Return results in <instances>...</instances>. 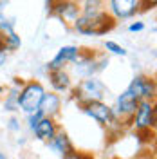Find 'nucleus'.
<instances>
[{
  "mask_svg": "<svg viewBox=\"0 0 157 159\" xmlns=\"http://www.w3.org/2000/svg\"><path fill=\"white\" fill-rule=\"evenodd\" d=\"M43 118V114L40 112V110H34V112H31V114H27V125H29L31 130H34V127L40 123V119Z\"/></svg>",
  "mask_w": 157,
  "mask_h": 159,
  "instance_id": "nucleus-18",
  "label": "nucleus"
},
{
  "mask_svg": "<svg viewBox=\"0 0 157 159\" xmlns=\"http://www.w3.org/2000/svg\"><path fill=\"white\" fill-rule=\"evenodd\" d=\"M79 109L83 110L88 118H92L96 123H99L101 127H112V123H114L112 109L105 101H88V103L79 105Z\"/></svg>",
  "mask_w": 157,
  "mask_h": 159,
  "instance_id": "nucleus-6",
  "label": "nucleus"
},
{
  "mask_svg": "<svg viewBox=\"0 0 157 159\" xmlns=\"http://www.w3.org/2000/svg\"><path fill=\"white\" fill-rule=\"evenodd\" d=\"M7 129L13 130V132H18L20 130V121L16 118H11L9 119V125H7Z\"/></svg>",
  "mask_w": 157,
  "mask_h": 159,
  "instance_id": "nucleus-21",
  "label": "nucleus"
},
{
  "mask_svg": "<svg viewBox=\"0 0 157 159\" xmlns=\"http://www.w3.org/2000/svg\"><path fill=\"white\" fill-rule=\"evenodd\" d=\"M79 13H81V7H78L76 2H63V0H60L58 4L52 7V11H51V15H54L60 20H63L67 24H72V25L78 20Z\"/></svg>",
  "mask_w": 157,
  "mask_h": 159,
  "instance_id": "nucleus-10",
  "label": "nucleus"
},
{
  "mask_svg": "<svg viewBox=\"0 0 157 159\" xmlns=\"http://www.w3.org/2000/svg\"><path fill=\"white\" fill-rule=\"evenodd\" d=\"M143 29H145V24L143 22H134V24L128 25V31L130 33H139V31H143Z\"/></svg>",
  "mask_w": 157,
  "mask_h": 159,
  "instance_id": "nucleus-20",
  "label": "nucleus"
},
{
  "mask_svg": "<svg viewBox=\"0 0 157 159\" xmlns=\"http://www.w3.org/2000/svg\"><path fill=\"white\" fill-rule=\"evenodd\" d=\"M79 51H81V49L76 47V45H63L61 49H58L56 56L47 63V70L65 69L67 65H70V63H74V61H76Z\"/></svg>",
  "mask_w": 157,
  "mask_h": 159,
  "instance_id": "nucleus-8",
  "label": "nucleus"
},
{
  "mask_svg": "<svg viewBox=\"0 0 157 159\" xmlns=\"http://www.w3.org/2000/svg\"><path fill=\"white\" fill-rule=\"evenodd\" d=\"M40 112L43 114V118H56L61 110V96L56 92H45V96L40 103Z\"/></svg>",
  "mask_w": 157,
  "mask_h": 159,
  "instance_id": "nucleus-13",
  "label": "nucleus"
},
{
  "mask_svg": "<svg viewBox=\"0 0 157 159\" xmlns=\"http://www.w3.org/2000/svg\"><path fill=\"white\" fill-rule=\"evenodd\" d=\"M105 51L110 54H116V56H127V49L123 45H119L118 42H112V40L105 42Z\"/></svg>",
  "mask_w": 157,
  "mask_h": 159,
  "instance_id": "nucleus-17",
  "label": "nucleus"
},
{
  "mask_svg": "<svg viewBox=\"0 0 157 159\" xmlns=\"http://www.w3.org/2000/svg\"><path fill=\"white\" fill-rule=\"evenodd\" d=\"M22 45L20 36L15 33L13 25L9 22H0V47L9 52V51H16Z\"/></svg>",
  "mask_w": 157,
  "mask_h": 159,
  "instance_id": "nucleus-11",
  "label": "nucleus"
},
{
  "mask_svg": "<svg viewBox=\"0 0 157 159\" xmlns=\"http://www.w3.org/2000/svg\"><path fill=\"white\" fill-rule=\"evenodd\" d=\"M58 130H60L58 125H56V121H54L52 118H42L33 132H34L36 139H40V141H47V143H49L51 139L54 138V134H56Z\"/></svg>",
  "mask_w": 157,
  "mask_h": 159,
  "instance_id": "nucleus-14",
  "label": "nucleus"
},
{
  "mask_svg": "<svg viewBox=\"0 0 157 159\" xmlns=\"http://www.w3.org/2000/svg\"><path fill=\"white\" fill-rule=\"evenodd\" d=\"M72 98L78 101V105L88 103V101H103L107 96V85L96 76L83 78L78 81L76 87H72Z\"/></svg>",
  "mask_w": 157,
  "mask_h": 159,
  "instance_id": "nucleus-3",
  "label": "nucleus"
},
{
  "mask_svg": "<svg viewBox=\"0 0 157 159\" xmlns=\"http://www.w3.org/2000/svg\"><path fill=\"white\" fill-rule=\"evenodd\" d=\"M6 58H7V52L0 47V65H4V63H6Z\"/></svg>",
  "mask_w": 157,
  "mask_h": 159,
  "instance_id": "nucleus-23",
  "label": "nucleus"
},
{
  "mask_svg": "<svg viewBox=\"0 0 157 159\" xmlns=\"http://www.w3.org/2000/svg\"><path fill=\"white\" fill-rule=\"evenodd\" d=\"M157 6V0H141V7H145V9H152V7H155Z\"/></svg>",
  "mask_w": 157,
  "mask_h": 159,
  "instance_id": "nucleus-22",
  "label": "nucleus"
},
{
  "mask_svg": "<svg viewBox=\"0 0 157 159\" xmlns=\"http://www.w3.org/2000/svg\"><path fill=\"white\" fill-rule=\"evenodd\" d=\"M61 159H94L90 154H85V152H78V150H72L69 154L61 156Z\"/></svg>",
  "mask_w": 157,
  "mask_h": 159,
  "instance_id": "nucleus-19",
  "label": "nucleus"
},
{
  "mask_svg": "<svg viewBox=\"0 0 157 159\" xmlns=\"http://www.w3.org/2000/svg\"><path fill=\"white\" fill-rule=\"evenodd\" d=\"M49 83L52 87V92H69L72 90V78L67 69L49 70Z\"/></svg>",
  "mask_w": 157,
  "mask_h": 159,
  "instance_id": "nucleus-12",
  "label": "nucleus"
},
{
  "mask_svg": "<svg viewBox=\"0 0 157 159\" xmlns=\"http://www.w3.org/2000/svg\"><path fill=\"white\" fill-rule=\"evenodd\" d=\"M63 2H76V0H63Z\"/></svg>",
  "mask_w": 157,
  "mask_h": 159,
  "instance_id": "nucleus-26",
  "label": "nucleus"
},
{
  "mask_svg": "<svg viewBox=\"0 0 157 159\" xmlns=\"http://www.w3.org/2000/svg\"><path fill=\"white\" fill-rule=\"evenodd\" d=\"M24 80L22 78H15L13 80V85L6 90V101H4V109L6 110H18V92L24 87Z\"/></svg>",
  "mask_w": 157,
  "mask_h": 159,
  "instance_id": "nucleus-16",
  "label": "nucleus"
},
{
  "mask_svg": "<svg viewBox=\"0 0 157 159\" xmlns=\"http://www.w3.org/2000/svg\"><path fill=\"white\" fill-rule=\"evenodd\" d=\"M45 87L36 81V80H29L24 83V87L18 92V109L25 114H31L34 110L40 109V103L45 96Z\"/></svg>",
  "mask_w": 157,
  "mask_h": 159,
  "instance_id": "nucleus-5",
  "label": "nucleus"
},
{
  "mask_svg": "<svg viewBox=\"0 0 157 159\" xmlns=\"http://www.w3.org/2000/svg\"><path fill=\"white\" fill-rule=\"evenodd\" d=\"M74 70L79 78H90V76H96L99 70H103L108 65V58L105 54H98V52H92V51H79L76 61L72 63Z\"/></svg>",
  "mask_w": 157,
  "mask_h": 159,
  "instance_id": "nucleus-4",
  "label": "nucleus"
},
{
  "mask_svg": "<svg viewBox=\"0 0 157 159\" xmlns=\"http://www.w3.org/2000/svg\"><path fill=\"white\" fill-rule=\"evenodd\" d=\"M114 25L116 18L101 7H83L74 22V29L85 36H103L114 29Z\"/></svg>",
  "mask_w": 157,
  "mask_h": 159,
  "instance_id": "nucleus-1",
  "label": "nucleus"
},
{
  "mask_svg": "<svg viewBox=\"0 0 157 159\" xmlns=\"http://www.w3.org/2000/svg\"><path fill=\"white\" fill-rule=\"evenodd\" d=\"M49 147L52 152H56L60 156H65V154H69V152L74 150V145H72L70 138L67 136V132H63V130H58L54 134V138L49 141Z\"/></svg>",
  "mask_w": 157,
  "mask_h": 159,
  "instance_id": "nucleus-15",
  "label": "nucleus"
},
{
  "mask_svg": "<svg viewBox=\"0 0 157 159\" xmlns=\"http://www.w3.org/2000/svg\"><path fill=\"white\" fill-rule=\"evenodd\" d=\"M0 159H7V156H6L4 152H0Z\"/></svg>",
  "mask_w": 157,
  "mask_h": 159,
  "instance_id": "nucleus-24",
  "label": "nucleus"
},
{
  "mask_svg": "<svg viewBox=\"0 0 157 159\" xmlns=\"http://www.w3.org/2000/svg\"><path fill=\"white\" fill-rule=\"evenodd\" d=\"M130 125L134 127L137 136H150L154 138V129H155V103L150 99H141L137 101L136 112L132 116Z\"/></svg>",
  "mask_w": 157,
  "mask_h": 159,
  "instance_id": "nucleus-2",
  "label": "nucleus"
},
{
  "mask_svg": "<svg viewBox=\"0 0 157 159\" xmlns=\"http://www.w3.org/2000/svg\"><path fill=\"white\" fill-rule=\"evenodd\" d=\"M127 90L134 96V98L141 101V99H150L154 101L155 98V81L150 76H136V78L130 81V85L127 87Z\"/></svg>",
  "mask_w": 157,
  "mask_h": 159,
  "instance_id": "nucleus-7",
  "label": "nucleus"
},
{
  "mask_svg": "<svg viewBox=\"0 0 157 159\" xmlns=\"http://www.w3.org/2000/svg\"><path fill=\"white\" fill-rule=\"evenodd\" d=\"M2 94H4V87H2V85H0V96H2Z\"/></svg>",
  "mask_w": 157,
  "mask_h": 159,
  "instance_id": "nucleus-25",
  "label": "nucleus"
},
{
  "mask_svg": "<svg viewBox=\"0 0 157 159\" xmlns=\"http://www.w3.org/2000/svg\"><path fill=\"white\" fill-rule=\"evenodd\" d=\"M141 7V0H110V15L116 20L130 18Z\"/></svg>",
  "mask_w": 157,
  "mask_h": 159,
  "instance_id": "nucleus-9",
  "label": "nucleus"
}]
</instances>
